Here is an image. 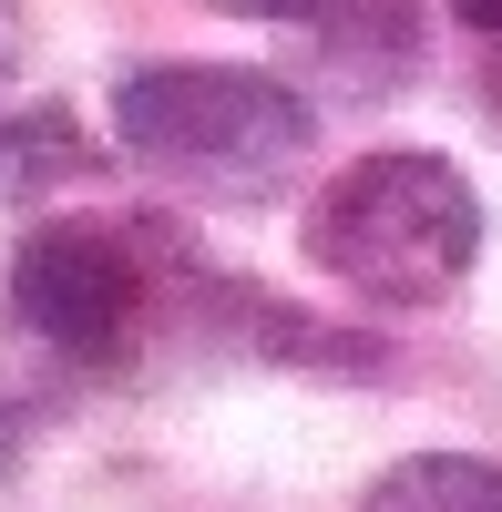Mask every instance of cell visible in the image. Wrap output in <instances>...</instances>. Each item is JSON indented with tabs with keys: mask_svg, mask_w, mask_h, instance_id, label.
Segmentation results:
<instances>
[{
	"mask_svg": "<svg viewBox=\"0 0 502 512\" xmlns=\"http://www.w3.org/2000/svg\"><path fill=\"white\" fill-rule=\"evenodd\" d=\"M308 256L369 308H441L482 256V195L451 154H359L318 185Z\"/></svg>",
	"mask_w": 502,
	"mask_h": 512,
	"instance_id": "1",
	"label": "cell"
},
{
	"mask_svg": "<svg viewBox=\"0 0 502 512\" xmlns=\"http://www.w3.org/2000/svg\"><path fill=\"white\" fill-rule=\"evenodd\" d=\"M113 134L144 175L185 195H267L277 175H298L318 144V113L287 93L277 72L236 62H154L113 82Z\"/></svg>",
	"mask_w": 502,
	"mask_h": 512,
	"instance_id": "2",
	"label": "cell"
},
{
	"mask_svg": "<svg viewBox=\"0 0 502 512\" xmlns=\"http://www.w3.org/2000/svg\"><path fill=\"white\" fill-rule=\"evenodd\" d=\"M11 308L41 349H62L82 369H113L144 349V318H154V267L134 236L113 226H31L11 256Z\"/></svg>",
	"mask_w": 502,
	"mask_h": 512,
	"instance_id": "3",
	"label": "cell"
},
{
	"mask_svg": "<svg viewBox=\"0 0 502 512\" xmlns=\"http://www.w3.org/2000/svg\"><path fill=\"white\" fill-rule=\"evenodd\" d=\"M359 512H502V472L482 451H410L369 482Z\"/></svg>",
	"mask_w": 502,
	"mask_h": 512,
	"instance_id": "4",
	"label": "cell"
},
{
	"mask_svg": "<svg viewBox=\"0 0 502 512\" xmlns=\"http://www.w3.org/2000/svg\"><path fill=\"white\" fill-rule=\"evenodd\" d=\"M205 11H236V21H308L318 0H205Z\"/></svg>",
	"mask_w": 502,
	"mask_h": 512,
	"instance_id": "5",
	"label": "cell"
},
{
	"mask_svg": "<svg viewBox=\"0 0 502 512\" xmlns=\"http://www.w3.org/2000/svg\"><path fill=\"white\" fill-rule=\"evenodd\" d=\"M21 431H31V420H21L11 400H0V482H11V472H21Z\"/></svg>",
	"mask_w": 502,
	"mask_h": 512,
	"instance_id": "6",
	"label": "cell"
},
{
	"mask_svg": "<svg viewBox=\"0 0 502 512\" xmlns=\"http://www.w3.org/2000/svg\"><path fill=\"white\" fill-rule=\"evenodd\" d=\"M451 11H462V21L482 31V41H502V0H451Z\"/></svg>",
	"mask_w": 502,
	"mask_h": 512,
	"instance_id": "7",
	"label": "cell"
},
{
	"mask_svg": "<svg viewBox=\"0 0 502 512\" xmlns=\"http://www.w3.org/2000/svg\"><path fill=\"white\" fill-rule=\"evenodd\" d=\"M492 103H502V72H492Z\"/></svg>",
	"mask_w": 502,
	"mask_h": 512,
	"instance_id": "8",
	"label": "cell"
}]
</instances>
